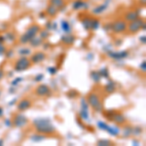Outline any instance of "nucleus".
<instances>
[{
  "label": "nucleus",
  "mask_w": 146,
  "mask_h": 146,
  "mask_svg": "<svg viewBox=\"0 0 146 146\" xmlns=\"http://www.w3.org/2000/svg\"><path fill=\"white\" fill-rule=\"evenodd\" d=\"M32 63L27 56H21L14 64V70L17 72H23L28 69Z\"/></svg>",
  "instance_id": "5"
},
{
  "label": "nucleus",
  "mask_w": 146,
  "mask_h": 146,
  "mask_svg": "<svg viewBox=\"0 0 146 146\" xmlns=\"http://www.w3.org/2000/svg\"><path fill=\"white\" fill-rule=\"evenodd\" d=\"M89 6H90V4L85 1V0H75L71 4V8L74 11L87 10V9H89Z\"/></svg>",
  "instance_id": "13"
},
{
  "label": "nucleus",
  "mask_w": 146,
  "mask_h": 146,
  "mask_svg": "<svg viewBox=\"0 0 146 146\" xmlns=\"http://www.w3.org/2000/svg\"><path fill=\"white\" fill-rule=\"evenodd\" d=\"M5 38H6V41H10L11 43H13V42L16 41V39H17V36H16L15 33H13V32H7L5 34Z\"/></svg>",
  "instance_id": "29"
},
{
  "label": "nucleus",
  "mask_w": 146,
  "mask_h": 146,
  "mask_svg": "<svg viewBox=\"0 0 146 146\" xmlns=\"http://www.w3.org/2000/svg\"><path fill=\"white\" fill-rule=\"evenodd\" d=\"M60 28H62V30L64 33H71L73 29L70 23L67 20H62L60 22Z\"/></svg>",
  "instance_id": "20"
},
{
  "label": "nucleus",
  "mask_w": 146,
  "mask_h": 146,
  "mask_svg": "<svg viewBox=\"0 0 146 146\" xmlns=\"http://www.w3.org/2000/svg\"><path fill=\"white\" fill-rule=\"evenodd\" d=\"M131 135H133V128H131V126H127L125 127L124 129V136L125 137H129V136H131Z\"/></svg>",
  "instance_id": "34"
},
{
  "label": "nucleus",
  "mask_w": 146,
  "mask_h": 146,
  "mask_svg": "<svg viewBox=\"0 0 146 146\" xmlns=\"http://www.w3.org/2000/svg\"><path fill=\"white\" fill-rule=\"evenodd\" d=\"M103 115H104V117L106 119L115 122L118 125H124L127 122L125 115L122 114L121 112L115 111V110H107V111L103 113Z\"/></svg>",
  "instance_id": "3"
},
{
  "label": "nucleus",
  "mask_w": 146,
  "mask_h": 146,
  "mask_svg": "<svg viewBox=\"0 0 146 146\" xmlns=\"http://www.w3.org/2000/svg\"><path fill=\"white\" fill-rule=\"evenodd\" d=\"M139 1H140V4H141V5L144 6L145 4H146V0H139Z\"/></svg>",
  "instance_id": "56"
},
{
  "label": "nucleus",
  "mask_w": 146,
  "mask_h": 146,
  "mask_svg": "<svg viewBox=\"0 0 146 146\" xmlns=\"http://www.w3.org/2000/svg\"><path fill=\"white\" fill-rule=\"evenodd\" d=\"M12 122H13V126L16 128H23L25 125H27L28 119L23 114H17L14 116Z\"/></svg>",
  "instance_id": "9"
},
{
  "label": "nucleus",
  "mask_w": 146,
  "mask_h": 146,
  "mask_svg": "<svg viewBox=\"0 0 146 146\" xmlns=\"http://www.w3.org/2000/svg\"><path fill=\"white\" fill-rule=\"evenodd\" d=\"M115 90H116V84H115L114 81H111L109 80L108 83L104 86V91L106 94H112L114 93Z\"/></svg>",
  "instance_id": "22"
},
{
  "label": "nucleus",
  "mask_w": 146,
  "mask_h": 146,
  "mask_svg": "<svg viewBox=\"0 0 146 146\" xmlns=\"http://www.w3.org/2000/svg\"><path fill=\"white\" fill-rule=\"evenodd\" d=\"M110 1H111V0H105L103 3L96 6L95 8H93V10H92V14H93V15H96V16H100L101 14H103L108 9V7H109Z\"/></svg>",
  "instance_id": "11"
},
{
  "label": "nucleus",
  "mask_w": 146,
  "mask_h": 146,
  "mask_svg": "<svg viewBox=\"0 0 146 146\" xmlns=\"http://www.w3.org/2000/svg\"><path fill=\"white\" fill-rule=\"evenodd\" d=\"M77 123H78V125H79L80 127H81L82 129H85V126H84V125L82 124V123H81V122H80V121H77Z\"/></svg>",
  "instance_id": "55"
},
{
  "label": "nucleus",
  "mask_w": 146,
  "mask_h": 146,
  "mask_svg": "<svg viewBox=\"0 0 146 146\" xmlns=\"http://www.w3.org/2000/svg\"><path fill=\"white\" fill-rule=\"evenodd\" d=\"M139 41L143 44V45H145V44H146V35L145 34H143L142 36H140Z\"/></svg>",
  "instance_id": "47"
},
{
  "label": "nucleus",
  "mask_w": 146,
  "mask_h": 146,
  "mask_svg": "<svg viewBox=\"0 0 146 146\" xmlns=\"http://www.w3.org/2000/svg\"><path fill=\"white\" fill-rule=\"evenodd\" d=\"M141 30H143V31L146 30V23H143V25H141Z\"/></svg>",
  "instance_id": "54"
},
{
  "label": "nucleus",
  "mask_w": 146,
  "mask_h": 146,
  "mask_svg": "<svg viewBox=\"0 0 146 146\" xmlns=\"http://www.w3.org/2000/svg\"><path fill=\"white\" fill-rule=\"evenodd\" d=\"M127 23L124 19H117L111 23V31L115 34H122L127 31Z\"/></svg>",
  "instance_id": "4"
},
{
  "label": "nucleus",
  "mask_w": 146,
  "mask_h": 146,
  "mask_svg": "<svg viewBox=\"0 0 146 146\" xmlns=\"http://www.w3.org/2000/svg\"><path fill=\"white\" fill-rule=\"evenodd\" d=\"M46 13L45 12H41V13L39 14V18H41V19H45L46 18Z\"/></svg>",
  "instance_id": "49"
},
{
  "label": "nucleus",
  "mask_w": 146,
  "mask_h": 146,
  "mask_svg": "<svg viewBox=\"0 0 146 146\" xmlns=\"http://www.w3.org/2000/svg\"><path fill=\"white\" fill-rule=\"evenodd\" d=\"M16 101H17V98H14L13 100H11L10 102H9V105H13V104H15Z\"/></svg>",
  "instance_id": "53"
},
{
  "label": "nucleus",
  "mask_w": 146,
  "mask_h": 146,
  "mask_svg": "<svg viewBox=\"0 0 146 146\" xmlns=\"http://www.w3.org/2000/svg\"><path fill=\"white\" fill-rule=\"evenodd\" d=\"M98 72H100L101 78H105V79H108L109 78V70H108L107 67H102L100 70H98Z\"/></svg>",
  "instance_id": "30"
},
{
  "label": "nucleus",
  "mask_w": 146,
  "mask_h": 146,
  "mask_svg": "<svg viewBox=\"0 0 146 146\" xmlns=\"http://www.w3.org/2000/svg\"><path fill=\"white\" fill-rule=\"evenodd\" d=\"M46 15L49 16V17L51 18H55L56 17V15L58 14V9L55 7L54 5H52V4H49L48 6H47L46 8V11H45Z\"/></svg>",
  "instance_id": "19"
},
{
  "label": "nucleus",
  "mask_w": 146,
  "mask_h": 146,
  "mask_svg": "<svg viewBox=\"0 0 146 146\" xmlns=\"http://www.w3.org/2000/svg\"><path fill=\"white\" fill-rule=\"evenodd\" d=\"M3 115H4V109L0 106V118H2V117H3Z\"/></svg>",
  "instance_id": "51"
},
{
  "label": "nucleus",
  "mask_w": 146,
  "mask_h": 146,
  "mask_svg": "<svg viewBox=\"0 0 146 146\" xmlns=\"http://www.w3.org/2000/svg\"><path fill=\"white\" fill-rule=\"evenodd\" d=\"M23 81V78L22 77H17V78H15L13 80V81L11 82V86L12 87H17L19 84L21 83V82Z\"/></svg>",
  "instance_id": "37"
},
{
  "label": "nucleus",
  "mask_w": 146,
  "mask_h": 146,
  "mask_svg": "<svg viewBox=\"0 0 146 146\" xmlns=\"http://www.w3.org/2000/svg\"><path fill=\"white\" fill-rule=\"evenodd\" d=\"M0 95H1V93H0Z\"/></svg>",
  "instance_id": "59"
},
{
  "label": "nucleus",
  "mask_w": 146,
  "mask_h": 146,
  "mask_svg": "<svg viewBox=\"0 0 146 146\" xmlns=\"http://www.w3.org/2000/svg\"><path fill=\"white\" fill-rule=\"evenodd\" d=\"M30 107H31V100L28 98H23L17 103V109L20 112L25 111V110L29 109Z\"/></svg>",
  "instance_id": "15"
},
{
  "label": "nucleus",
  "mask_w": 146,
  "mask_h": 146,
  "mask_svg": "<svg viewBox=\"0 0 146 146\" xmlns=\"http://www.w3.org/2000/svg\"><path fill=\"white\" fill-rule=\"evenodd\" d=\"M47 71L50 73L51 75H55L56 73L58 72V68H56V66H50V67L47 68Z\"/></svg>",
  "instance_id": "38"
},
{
  "label": "nucleus",
  "mask_w": 146,
  "mask_h": 146,
  "mask_svg": "<svg viewBox=\"0 0 146 146\" xmlns=\"http://www.w3.org/2000/svg\"><path fill=\"white\" fill-rule=\"evenodd\" d=\"M40 29H41V27H40L39 25H37V23H33V25H31L30 27H27V31H25V33L27 34L30 39H31L39 33Z\"/></svg>",
  "instance_id": "16"
},
{
  "label": "nucleus",
  "mask_w": 146,
  "mask_h": 146,
  "mask_svg": "<svg viewBox=\"0 0 146 146\" xmlns=\"http://www.w3.org/2000/svg\"><path fill=\"white\" fill-rule=\"evenodd\" d=\"M77 95H78V93H77L75 90H71L69 93H68V96H69L70 98H74Z\"/></svg>",
  "instance_id": "43"
},
{
  "label": "nucleus",
  "mask_w": 146,
  "mask_h": 146,
  "mask_svg": "<svg viewBox=\"0 0 146 146\" xmlns=\"http://www.w3.org/2000/svg\"><path fill=\"white\" fill-rule=\"evenodd\" d=\"M35 95L40 96V98H44V96H49L52 95V90L48 85L45 84H40L35 88L34 91Z\"/></svg>",
  "instance_id": "8"
},
{
  "label": "nucleus",
  "mask_w": 146,
  "mask_h": 146,
  "mask_svg": "<svg viewBox=\"0 0 146 146\" xmlns=\"http://www.w3.org/2000/svg\"><path fill=\"white\" fill-rule=\"evenodd\" d=\"M60 41L62 42V44L66 46H71L75 43L76 41V37L75 35H73L71 33H64L60 37Z\"/></svg>",
  "instance_id": "17"
},
{
  "label": "nucleus",
  "mask_w": 146,
  "mask_h": 146,
  "mask_svg": "<svg viewBox=\"0 0 146 146\" xmlns=\"http://www.w3.org/2000/svg\"><path fill=\"white\" fill-rule=\"evenodd\" d=\"M42 46L44 47V49H48V48H50V43H43L42 44Z\"/></svg>",
  "instance_id": "50"
},
{
  "label": "nucleus",
  "mask_w": 146,
  "mask_h": 146,
  "mask_svg": "<svg viewBox=\"0 0 146 146\" xmlns=\"http://www.w3.org/2000/svg\"><path fill=\"white\" fill-rule=\"evenodd\" d=\"M93 19L90 16H85L84 18L81 19V25L84 27L85 30H91L92 23H93Z\"/></svg>",
  "instance_id": "18"
},
{
  "label": "nucleus",
  "mask_w": 146,
  "mask_h": 146,
  "mask_svg": "<svg viewBox=\"0 0 146 146\" xmlns=\"http://www.w3.org/2000/svg\"><path fill=\"white\" fill-rule=\"evenodd\" d=\"M107 55H108V56L112 58L113 60H121L126 58L127 56H129V51H127V50L118 51V52H116V51H108Z\"/></svg>",
  "instance_id": "10"
},
{
  "label": "nucleus",
  "mask_w": 146,
  "mask_h": 146,
  "mask_svg": "<svg viewBox=\"0 0 146 146\" xmlns=\"http://www.w3.org/2000/svg\"><path fill=\"white\" fill-rule=\"evenodd\" d=\"M38 34H39V36H40V38H41V39L46 40L49 36H50V31L44 28V29H40Z\"/></svg>",
  "instance_id": "31"
},
{
  "label": "nucleus",
  "mask_w": 146,
  "mask_h": 146,
  "mask_svg": "<svg viewBox=\"0 0 146 146\" xmlns=\"http://www.w3.org/2000/svg\"><path fill=\"white\" fill-rule=\"evenodd\" d=\"M50 4L56 7L58 9H60L65 5V0H50Z\"/></svg>",
  "instance_id": "26"
},
{
  "label": "nucleus",
  "mask_w": 146,
  "mask_h": 146,
  "mask_svg": "<svg viewBox=\"0 0 146 146\" xmlns=\"http://www.w3.org/2000/svg\"><path fill=\"white\" fill-rule=\"evenodd\" d=\"M4 125H5L7 128H10V127L13 126V122H12V120H10V119H5Z\"/></svg>",
  "instance_id": "44"
},
{
  "label": "nucleus",
  "mask_w": 146,
  "mask_h": 146,
  "mask_svg": "<svg viewBox=\"0 0 146 146\" xmlns=\"http://www.w3.org/2000/svg\"><path fill=\"white\" fill-rule=\"evenodd\" d=\"M29 44L31 47H33V48H38V47L42 46V44H43V39L40 38V36H34L33 38L30 39L29 41Z\"/></svg>",
  "instance_id": "21"
},
{
  "label": "nucleus",
  "mask_w": 146,
  "mask_h": 146,
  "mask_svg": "<svg viewBox=\"0 0 146 146\" xmlns=\"http://www.w3.org/2000/svg\"><path fill=\"white\" fill-rule=\"evenodd\" d=\"M107 127H108V124H106L105 122H102V121L98 122V128L101 129V131H106Z\"/></svg>",
  "instance_id": "36"
},
{
  "label": "nucleus",
  "mask_w": 146,
  "mask_h": 146,
  "mask_svg": "<svg viewBox=\"0 0 146 146\" xmlns=\"http://www.w3.org/2000/svg\"><path fill=\"white\" fill-rule=\"evenodd\" d=\"M91 78L95 83H100L101 80V76H100V72L96 71V70H94V71L91 72Z\"/></svg>",
  "instance_id": "25"
},
{
  "label": "nucleus",
  "mask_w": 146,
  "mask_h": 146,
  "mask_svg": "<svg viewBox=\"0 0 146 146\" xmlns=\"http://www.w3.org/2000/svg\"><path fill=\"white\" fill-rule=\"evenodd\" d=\"M133 144H139V142H138V141H136V140H133Z\"/></svg>",
  "instance_id": "58"
},
{
  "label": "nucleus",
  "mask_w": 146,
  "mask_h": 146,
  "mask_svg": "<svg viewBox=\"0 0 146 146\" xmlns=\"http://www.w3.org/2000/svg\"><path fill=\"white\" fill-rule=\"evenodd\" d=\"M30 139L31 141H33V142H41V141H43L45 139V135H42V133H36L35 135H32L30 136Z\"/></svg>",
  "instance_id": "24"
},
{
  "label": "nucleus",
  "mask_w": 146,
  "mask_h": 146,
  "mask_svg": "<svg viewBox=\"0 0 146 146\" xmlns=\"http://www.w3.org/2000/svg\"><path fill=\"white\" fill-rule=\"evenodd\" d=\"M19 55L22 56H27L28 55H31V51H30V49L28 48H23L21 49V50H19Z\"/></svg>",
  "instance_id": "33"
},
{
  "label": "nucleus",
  "mask_w": 146,
  "mask_h": 146,
  "mask_svg": "<svg viewBox=\"0 0 146 146\" xmlns=\"http://www.w3.org/2000/svg\"><path fill=\"white\" fill-rule=\"evenodd\" d=\"M87 101H88L89 105L92 106L96 112H102L103 111V104L101 102L100 96L96 95V93H90L87 96Z\"/></svg>",
  "instance_id": "2"
},
{
  "label": "nucleus",
  "mask_w": 146,
  "mask_h": 146,
  "mask_svg": "<svg viewBox=\"0 0 146 146\" xmlns=\"http://www.w3.org/2000/svg\"><path fill=\"white\" fill-rule=\"evenodd\" d=\"M47 58V55L45 52H41V51H38L36 53H34L33 55H31V58H29L31 63L33 64H38V63H41L42 62L46 60Z\"/></svg>",
  "instance_id": "12"
},
{
  "label": "nucleus",
  "mask_w": 146,
  "mask_h": 146,
  "mask_svg": "<svg viewBox=\"0 0 146 146\" xmlns=\"http://www.w3.org/2000/svg\"><path fill=\"white\" fill-rule=\"evenodd\" d=\"M6 41V38H5V35H0V43H3Z\"/></svg>",
  "instance_id": "48"
},
{
  "label": "nucleus",
  "mask_w": 146,
  "mask_h": 146,
  "mask_svg": "<svg viewBox=\"0 0 146 146\" xmlns=\"http://www.w3.org/2000/svg\"><path fill=\"white\" fill-rule=\"evenodd\" d=\"M19 41H20V43L22 44V45H27V44L29 43L30 38L25 33H23V34H22L20 36V39H19Z\"/></svg>",
  "instance_id": "28"
},
{
  "label": "nucleus",
  "mask_w": 146,
  "mask_h": 146,
  "mask_svg": "<svg viewBox=\"0 0 146 146\" xmlns=\"http://www.w3.org/2000/svg\"><path fill=\"white\" fill-rule=\"evenodd\" d=\"M3 77H4V71L3 69H0V81H1Z\"/></svg>",
  "instance_id": "52"
},
{
  "label": "nucleus",
  "mask_w": 146,
  "mask_h": 146,
  "mask_svg": "<svg viewBox=\"0 0 146 146\" xmlns=\"http://www.w3.org/2000/svg\"><path fill=\"white\" fill-rule=\"evenodd\" d=\"M143 23H145L144 19H141L140 17L135 21H133V22L129 23L128 25H127V31L129 34L137 33L139 30H141V25H143Z\"/></svg>",
  "instance_id": "6"
},
{
  "label": "nucleus",
  "mask_w": 146,
  "mask_h": 146,
  "mask_svg": "<svg viewBox=\"0 0 146 146\" xmlns=\"http://www.w3.org/2000/svg\"><path fill=\"white\" fill-rule=\"evenodd\" d=\"M3 143H4L3 139H2V138H0V146H1V145H3Z\"/></svg>",
  "instance_id": "57"
},
{
  "label": "nucleus",
  "mask_w": 146,
  "mask_h": 146,
  "mask_svg": "<svg viewBox=\"0 0 146 146\" xmlns=\"http://www.w3.org/2000/svg\"><path fill=\"white\" fill-rule=\"evenodd\" d=\"M113 144H114V143L109 139H100L96 142V145H98V146H109Z\"/></svg>",
  "instance_id": "32"
},
{
  "label": "nucleus",
  "mask_w": 146,
  "mask_h": 146,
  "mask_svg": "<svg viewBox=\"0 0 146 146\" xmlns=\"http://www.w3.org/2000/svg\"><path fill=\"white\" fill-rule=\"evenodd\" d=\"M44 79V74H37L34 77V81L35 82H41Z\"/></svg>",
  "instance_id": "41"
},
{
  "label": "nucleus",
  "mask_w": 146,
  "mask_h": 146,
  "mask_svg": "<svg viewBox=\"0 0 146 146\" xmlns=\"http://www.w3.org/2000/svg\"><path fill=\"white\" fill-rule=\"evenodd\" d=\"M142 131H143V129L141 127H135V128H133V135H135V136H138V135H140L141 133H142Z\"/></svg>",
  "instance_id": "35"
},
{
  "label": "nucleus",
  "mask_w": 146,
  "mask_h": 146,
  "mask_svg": "<svg viewBox=\"0 0 146 146\" xmlns=\"http://www.w3.org/2000/svg\"><path fill=\"white\" fill-rule=\"evenodd\" d=\"M105 131H107L110 135L116 136L120 133V129L118 128V127H113V126H109V125H108V127H107V129Z\"/></svg>",
  "instance_id": "23"
},
{
  "label": "nucleus",
  "mask_w": 146,
  "mask_h": 146,
  "mask_svg": "<svg viewBox=\"0 0 146 146\" xmlns=\"http://www.w3.org/2000/svg\"><path fill=\"white\" fill-rule=\"evenodd\" d=\"M103 29H104V31H111V23H105L104 25H103Z\"/></svg>",
  "instance_id": "42"
},
{
  "label": "nucleus",
  "mask_w": 146,
  "mask_h": 146,
  "mask_svg": "<svg viewBox=\"0 0 146 146\" xmlns=\"http://www.w3.org/2000/svg\"><path fill=\"white\" fill-rule=\"evenodd\" d=\"M140 69L142 70L143 72H145V70H146V62L145 60H142V62L140 63Z\"/></svg>",
  "instance_id": "46"
},
{
  "label": "nucleus",
  "mask_w": 146,
  "mask_h": 146,
  "mask_svg": "<svg viewBox=\"0 0 146 146\" xmlns=\"http://www.w3.org/2000/svg\"><path fill=\"white\" fill-rule=\"evenodd\" d=\"M4 56H6V58H11L12 56H14V51L13 50H8L5 52V54H4Z\"/></svg>",
  "instance_id": "39"
},
{
  "label": "nucleus",
  "mask_w": 146,
  "mask_h": 146,
  "mask_svg": "<svg viewBox=\"0 0 146 146\" xmlns=\"http://www.w3.org/2000/svg\"><path fill=\"white\" fill-rule=\"evenodd\" d=\"M80 106H81V109H80V111H79L80 118L82 120H85V121H88L89 120V103L85 98H81Z\"/></svg>",
  "instance_id": "7"
},
{
  "label": "nucleus",
  "mask_w": 146,
  "mask_h": 146,
  "mask_svg": "<svg viewBox=\"0 0 146 146\" xmlns=\"http://www.w3.org/2000/svg\"><path fill=\"white\" fill-rule=\"evenodd\" d=\"M100 27V22L98 19H96L94 18L93 19V23H92V27H91V30L92 31H96V30H98V28Z\"/></svg>",
  "instance_id": "27"
},
{
  "label": "nucleus",
  "mask_w": 146,
  "mask_h": 146,
  "mask_svg": "<svg viewBox=\"0 0 146 146\" xmlns=\"http://www.w3.org/2000/svg\"><path fill=\"white\" fill-rule=\"evenodd\" d=\"M33 126L36 133H42V135H53L56 133V128L52 124L51 120L48 118H38L33 121Z\"/></svg>",
  "instance_id": "1"
},
{
  "label": "nucleus",
  "mask_w": 146,
  "mask_h": 146,
  "mask_svg": "<svg viewBox=\"0 0 146 146\" xmlns=\"http://www.w3.org/2000/svg\"><path fill=\"white\" fill-rule=\"evenodd\" d=\"M140 17V13L139 10H131L126 12V14L124 15V20L126 21L127 23H131L133 21L136 20Z\"/></svg>",
  "instance_id": "14"
},
{
  "label": "nucleus",
  "mask_w": 146,
  "mask_h": 146,
  "mask_svg": "<svg viewBox=\"0 0 146 146\" xmlns=\"http://www.w3.org/2000/svg\"><path fill=\"white\" fill-rule=\"evenodd\" d=\"M45 29L49 30V31H51L52 29H53V23L51 22H47L46 25H45Z\"/></svg>",
  "instance_id": "45"
},
{
  "label": "nucleus",
  "mask_w": 146,
  "mask_h": 146,
  "mask_svg": "<svg viewBox=\"0 0 146 146\" xmlns=\"http://www.w3.org/2000/svg\"><path fill=\"white\" fill-rule=\"evenodd\" d=\"M6 51H7V49H6V47L4 46V44L0 43V56H4Z\"/></svg>",
  "instance_id": "40"
}]
</instances>
